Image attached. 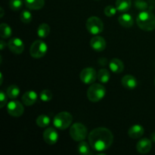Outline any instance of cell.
<instances>
[{
  "label": "cell",
  "mask_w": 155,
  "mask_h": 155,
  "mask_svg": "<svg viewBox=\"0 0 155 155\" xmlns=\"http://www.w3.org/2000/svg\"><path fill=\"white\" fill-rule=\"evenodd\" d=\"M89 143L94 151L101 152L111 146L114 142V136L110 130L104 127L94 129L88 136Z\"/></svg>",
  "instance_id": "1"
},
{
  "label": "cell",
  "mask_w": 155,
  "mask_h": 155,
  "mask_svg": "<svg viewBox=\"0 0 155 155\" xmlns=\"http://www.w3.org/2000/svg\"><path fill=\"white\" fill-rule=\"evenodd\" d=\"M139 28L145 31H151L155 29V16L151 12L145 10L141 12L136 18Z\"/></svg>",
  "instance_id": "2"
},
{
  "label": "cell",
  "mask_w": 155,
  "mask_h": 155,
  "mask_svg": "<svg viewBox=\"0 0 155 155\" xmlns=\"http://www.w3.org/2000/svg\"><path fill=\"white\" fill-rule=\"evenodd\" d=\"M106 95V89L100 83H92L87 90V98L92 102H98Z\"/></svg>",
  "instance_id": "3"
},
{
  "label": "cell",
  "mask_w": 155,
  "mask_h": 155,
  "mask_svg": "<svg viewBox=\"0 0 155 155\" xmlns=\"http://www.w3.org/2000/svg\"><path fill=\"white\" fill-rule=\"evenodd\" d=\"M73 121V116L71 113L62 111L57 114L53 119V124L54 127L60 130H64L71 125Z\"/></svg>",
  "instance_id": "4"
},
{
  "label": "cell",
  "mask_w": 155,
  "mask_h": 155,
  "mask_svg": "<svg viewBox=\"0 0 155 155\" xmlns=\"http://www.w3.org/2000/svg\"><path fill=\"white\" fill-rule=\"evenodd\" d=\"M88 130L87 127L81 123H75L73 124L70 129V136L71 139L76 142L84 141L87 137Z\"/></svg>",
  "instance_id": "5"
},
{
  "label": "cell",
  "mask_w": 155,
  "mask_h": 155,
  "mask_svg": "<svg viewBox=\"0 0 155 155\" xmlns=\"http://www.w3.org/2000/svg\"><path fill=\"white\" fill-rule=\"evenodd\" d=\"M86 27L88 31L94 36L100 34L104 30V24L102 21L95 16H92L88 18L86 23Z\"/></svg>",
  "instance_id": "6"
},
{
  "label": "cell",
  "mask_w": 155,
  "mask_h": 155,
  "mask_svg": "<svg viewBox=\"0 0 155 155\" xmlns=\"http://www.w3.org/2000/svg\"><path fill=\"white\" fill-rule=\"evenodd\" d=\"M48 46L44 41L36 40L33 42L30 48V54L33 58H41L46 54Z\"/></svg>",
  "instance_id": "7"
},
{
  "label": "cell",
  "mask_w": 155,
  "mask_h": 155,
  "mask_svg": "<svg viewBox=\"0 0 155 155\" xmlns=\"http://www.w3.org/2000/svg\"><path fill=\"white\" fill-rule=\"evenodd\" d=\"M80 78L83 83L91 85L95 83L97 79V72L94 68H86L81 71Z\"/></svg>",
  "instance_id": "8"
},
{
  "label": "cell",
  "mask_w": 155,
  "mask_h": 155,
  "mask_svg": "<svg viewBox=\"0 0 155 155\" xmlns=\"http://www.w3.org/2000/svg\"><path fill=\"white\" fill-rule=\"evenodd\" d=\"M7 111L9 115L15 117L22 116L24 112V107L20 101L14 100L7 104Z\"/></svg>",
  "instance_id": "9"
},
{
  "label": "cell",
  "mask_w": 155,
  "mask_h": 155,
  "mask_svg": "<svg viewBox=\"0 0 155 155\" xmlns=\"http://www.w3.org/2000/svg\"><path fill=\"white\" fill-rule=\"evenodd\" d=\"M8 47L14 54H21L24 50V43L19 38H12L8 42Z\"/></svg>",
  "instance_id": "10"
},
{
  "label": "cell",
  "mask_w": 155,
  "mask_h": 155,
  "mask_svg": "<svg viewBox=\"0 0 155 155\" xmlns=\"http://www.w3.org/2000/svg\"><path fill=\"white\" fill-rule=\"evenodd\" d=\"M58 137V133L52 127H48L43 132V139L48 145H52L57 143Z\"/></svg>",
  "instance_id": "11"
},
{
  "label": "cell",
  "mask_w": 155,
  "mask_h": 155,
  "mask_svg": "<svg viewBox=\"0 0 155 155\" xmlns=\"http://www.w3.org/2000/svg\"><path fill=\"white\" fill-rule=\"evenodd\" d=\"M89 44H90L91 48L96 51H104L106 48V45H107L105 39L101 36H98V35L91 39Z\"/></svg>",
  "instance_id": "12"
},
{
  "label": "cell",
  "mask_w": 155,
  "mask_h": 155,
  "mask_svg": "<svg viewBox=\"0 0 155 155\" xmlns=\"http://www.w3.org/2000/svg\"><path fill=\"white\" fill-rule=\"evenodd\" d=\"M152 148V143H151V140L147 139V138H143L141 139L138 142L137 145H136V149L139 154H148Z\"/></svg>",
  "instance_id": "13"
},
{
  "label": "cell",
  "mask_w": 155,
  "mask_h": 155,
  "mask_svg": "<svg viewBox=\"0 0 155 155\" xmlns=\"http://www.w3.org/2000/svg\"><path fill=\"white\" fill-rule=\"evenodd\" d=\"M121 84L125 89L132 90L137 87L138 81L134 76L125 75L124 77H123L122 80H121Z\"/></svg>",
  "instance_id": "14"
},
{
  "label": "cell",
  "mask_w": 155,
  "mask_h": 155,
  "mask_svg": "<svg viewBox=\"0 0 155 155\" xmlns=\"http://www.w3.org/2000/svg\"><path fill=\"white\" fill-rule=\"evenodd\" d=\"M38 98L37 93L34 91H27L23 95L22 99L23 103L26 106H31L36 102Z\"/></svg>",
  "instance_id": "15"
},
{
  "label": "cell",
  "mask_w": 155,
  "mask_h": 155,
  "mask_svg": "<svg viewBox=\"0 0 155 155\" xmlns=\"http://www.w3.org/2000/svg\"><path fill=\"white\" fill-rule=\"evenodd\" d=\"M145 133L143 127L139 124H135L132 126L128 130V135L131 139H137L142 137Z\"/></svg>",
  "instance_id": "16"
},
{
  "label": "cell",
  "mask_w": 155,
  "mask_h": 155,
  "mask_svg": "<svg viewBox=\"0 0 155 155\" xmlns=\"http://www.w3.org/2000/svg\"><path fill=\"white\" fill-rule=\"evenodd\" d=\"M109 68L110 71L115 74H120L124 71V64L120 59L112 58L109 62Z\"/></svg>",
  "instance_id": "17"
},
{
  "label": "cell",
  "mask_w": 155,
  "mask_h": 155,
  "mask_svg": "<svg viewBox=\"0 0 155 155\" xmlns=\"http://www.w3.org/2000/svg\"><path fill=\"white\" fill-rule=\"evenodd\" d=\"M118 22L122 27H125V28H130L134 24V20L131 15L124 13L118 18Z\"/></svg>",
  "instance_id": "18"
},
{
  "label": "cell",
  "mask_w": 155,
  "mask_h": 155,
  "mask_svg": "<svg viewBox=\"0 0 155 155\" xmlns=\"http://www.w3.org/2000/svg\"><path fill=\"white\" fill-rule=\"evenodd\" d=\"M24 4L30 10H39L45 5V0H24Z\"/></svg>",
  "instance_id": "19"
},
{
  "label": "cell",
  "mask_w": 155,
  "mask_h": 155,
  "mask_svg": "<svg viewBox=\"0 0 155 155\" xmlns=\"http://www.w3.org/2000/svg\"><path fill=\"white\" fill-rule=\"evenodd\" d=\"M132 6V0H117L116 8L118 12L126 13Z\"/></svg>",
  "instance_id": "20"
},
{
  "label": "cell",
  "mask_w": 155,
  "mask_h": 155,
  "mask_svg": "<svg viewBox=\"0 0 155 155\" xmlns=\"http://www.w3.org/2000/svg\"><path fill=\"white\" fill-rule=\"evenodd\" d=\"M97 78L100 83H107L110 80V74L107 69H100L97 73Z\"/></svg>",
  "instance_id": "21"
},
{
  "label": "cell",
  "mask_w": 155,
  "mask_h": 155,
  "mask_svg": "<svg viewBox=\"0 0 155 155\" xmlns=\"http://www.w3.org/2000/svg\"><path fill=\"white\" fill-rule=\"evenodd\" d=\"M91 148H92V147H91L90 144L87 143V142H84V141L80 142L78 147H77L79 154L82 155H89L92 154Z\"/></svg>",
  "instance_id": "22"
},
{
  "label": "cell",
  "mask_w": 155,
  "mask_h": 155,
  "mask_svg": "<svg viewBox=\"0 0 155 155\" xmlns=\"http://www.w3.org/2000/svg\"><path fill=\"white\" fill-rule=\"evenodd\" d=\"M50 33V27L48 24L45 23H42L37 28V34L40 38H46Z\"/></svg>",
  "instance_id": "23"
},
{
  "label": "cell",
  "mask_w": 155,
  "mask_h": 155,
  "mask_svg": "<svg viewBox=\"0 0 155 155\" xmlns=\"http://www.w3.org/2000/svg\"><path fill=\"white\" fill-rule=\"evenodd\" d=\"M50 122H51L50 117L45 114L39 115L36 120V125H37L39 127H41V128H45V127H47L50 124Z\"/></svg>",
  "instance_id": "24"
},
{
  "label": "cell",
  "mask_w": 155,
  "mask_h": 155,
  "mask_svg": "<svg viewBox=\"0 0 155 155\" xmlns=\"http://www.w3.org/2000/svg\"><path fill=\"white\" fill-rule=\"evenodd\" d=\"M6 94H7L8 97L12 99L18 98L20 94L19 87L16 85H12V86H8V89H6Z\"/></svg>",
  "instance_id": "25"
},
{
  "label": "cell",
  "mask_w": 155,
  "mask_h": 155,
  "mask_svg": "<svg viewBox=\"0 0 155 155\" xmlns=\"http://www.w3.org/2000/svg\"><path fill=\"white\" fill-rule=\"evenodd\" d=\"M12 34V28L5 23H2L0 25V36L2 39L9 38Z\"/></svg>",
  "instance_id": "26"
},
{
  "label": "cell",
  "mask_w": 155,
  "mask_h": 155,
  "mask_svg": "<svg viewBox=\"0 0 155 155\" xmlns=\"http://www.w3.org/2000/svg\"><path fill=\"white\" fill-rule=\"evenodd\" d=\"M23 5H24V2L23 0H10L9 2V6L10 8L12 11H19L22 8Z\"/></svg>",
  "instance_id": "27"
},
{
  "label": "cell",
  "mask_w": 155,
  "mask_h": 155,
  "mask_svg": "<svg viewBox=\"0 0 155 155\" xmlns=\"http://www.w3.org/2000/svg\"><path fill=\"white\" fill-rule=\"evenodd\" d=\"M39 97H40V99L42 101H44V102H48V101H50L52 99L53 95L52 92L50 90H48V89H44V90H42L40 92Z\"/></svg>",
  "instance_id": "28"
},
{
  "label": "cell",
  "mask_w": 155,
  "mask_h": 155,
  "mask_svg": "<svg viewBox=\"0 0 155 155\" xmlns=\"http://www.w3.org/2000/svg\"><path fill=\"white\" fill-rule=\"evenodd\" d=\"M20 18L24 24H30L32 21V14L28 10H24L20 15Z\"/></svg>",
  "instance_id": "29"
},
{
  "label": "cell",
  "mask_w": 155,
  "mask_h": 155,
  "mask_svg": "<svg viewBox=\"0 0 155 155\" xmlns=\"http://www.w3.org/2000/svg\"><path fill=\"white\" fill-rule=\"evenodd\" d=\"M117 9L116 7H114V6L113 5H107V7H105V8H104V15H106L107 17H113L115 15H116L117 13Z\"/></svg>",
  "instance_id": "30"
},
{
  "label": "cell",
  "mask_w": 155,
  "mask_h": 155,
  "mask_svg": "<svg viewBox=\"0 0 155 155\" xmlns=\"http://www.w3.org/2000/svg\"><path fill=\"white\" fill-rule=\"evenodd\" d=\"M7 94L5 93L3 91L0 92V107L1 108L4 107L7 103Z\"/></svg>",
  "instance_id": "31"
},
{
  "label": "cell",
  "mask_w": 155,
  "mask_h": 155,
  "mask_svg": "<svg viewBox=\"0 0 155 155\" xmlns=\"http://www.w3.org/2000/svg\"><path fill=\"white\" fill-rule=\"evenodd\" d=\"M136 6L139 9H142V10H145L148 7V5L145 2H144L143 0H136Z\"/></svg>",
  "instance_id": "32"
},
{
  "label": "cell",
  "mask_w": 155,
  "mask_h": 155,
  "mask_svg": "<svg viewBox=\"0 0 155 155\" xmlns=\"http://www.w3.org/2000/svg\"><path fill=\"white\" fill-rule=\"evenodd\" d=\"M6 45H7V44H6V42H5L4 40L0 41V49L3 50L5 48Z\"/></svg>",
  "instance_id": "33"
},
{
  "label": "cell",
  "mask_w": 155,
  "mask_h": 155,
  "mask_svg": "<svg viewBox=\"0 0 155 155\" xmlns=\"http://www.w3.org/2000/svg\"><path fill=\"white\" fill-rule=\"evenodd\" d=\"M151 139L153 141V142H155V132L151 133Z\"/></svg>",
  "instance_id": "34"
},
{
  "label": "cell",
  "mask_w": 155,
  "mask_h": 155,
  "mask_svg": "<svg viewBox=\"0 0 155 155\" xmlns=\"http://www.w3.org/2000/svg\"><path fill=\"white\" fill-rule=\"evenodd\" d=\"M0 11H1V15H0V18H2L3 17V15H4V10H3L2 8H1Z\"/></svg>",
  "instance_id": "35"
},
{
  "label": "cell",
  "mask_w": 155,
  "mask_h": 155,
  "mask_svg": "<svg viewBox=\"0 0 155 155\" xmlns=\"http://www.w3.org/2000/svg\"><path fill=\"white\" fill-rule=\"evenodd\" d=\"M0 76H1V82H0V85L2 84V81H3V77H2V73L0 74Z\"/></svg>",
  "instance_id": "36"
},
{
  "label": "cell",
  "mask_w": 155,
  "mask_h": 155,
  "mask_svg": "<svg viewBox=\"0 0 155 155\" xmlns=\"http://www.w3.org/2000/svg\"><path fill=\"white\" fill-rule=\"evenodd\" d=\"M154 84H155V79H154Z\"/></svg>",
  "instance_id": "37"
}]
</instances>
